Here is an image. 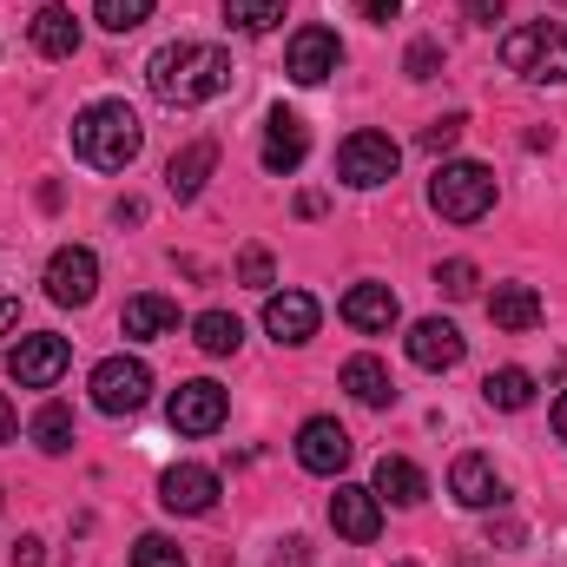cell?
Here are the masks:
<instances>
[{"label":"cell","mask_w":567,"mask_h":567,"mask_svg":"<svg viewBox=\"0 0 567 567\" xmlns=\"http://www.w3.org/2000/svg\"><path fill=\"white\" fill-rule=\"evenodd\" d=\"M429 205H435V218H449V225H475V218L495 212V172L475 165V158H449V165L429 178Z\"/></svg>","instance_id":"3"},{"label":"cell","mask_w":567,"mask_h":567,"mask_svg":"<svg viewBox=\"0 0 567 567\" xmlns=\"http://www.w3.org/2000/svg\"><path fill=\"white\" fill-rule=\"evenodd\" d=\"M158 502H165L172 515H205V508L218 502V475L198 468V462H178V468L158 475Z\"/></svg>","instance_id":"14"},{"label":"cell","mask_w":567,"mask_h":567,"mask_svg":"<svg viewBox=\"0 0 567 567\" xmlns=\"http://www.w3.org/2000/svg\"><path fill=\"white\" fill-rule=\"evenodd\" d=\"M396 165H403V145L390 140V133H350V140L337 145V178H343V185H357V192L390 185V178H396Z\"/></svg>","instance_id":"5"},{"label":"cell","mask_w":567,"mask_h":567,"mask_svg":"<svg viewBox=\"0 0 567 567\" xmlns=\"http://www.w3.org/2000/svg\"><path fill=\"white\" fill-rule=\"evenodd\" d=\"M462 126H468L462 113H449V120H435V126H423V152H449V145L462 140Z\"/></svg>","instance_id":"33"},{"label":"cell","mask_w":567,"mask_h":567,"mask_svg":"<svg viewBox=\"0 0 567 567\" xmlns=\"http://www.w3.org/2000/svg\"><path fill=\"white\" fill-rule=\"evenodd\" d=\"M330 528H337L343 542L370 548V542H377V528H383V502H377V488L337 482V495H330Z\"/></svg>","instance_id":"11"},{"label":"cell","mask_w":567,"mask_h":567,"mask_svg":"<svg viewBox=\"0 0 567 567\" xmlns=\"http://www.w3.org/2000/svg\"><path fill=\"white\" fill-rule=\"evenodd\" d=\"M317 323H323V310H317V297L310 290H278L271 303H265V330L278 337V343H310L317 337Z\"/></svg>","instance_id":"15"},{"label":"cell","mask_w":567,"mask_h":567,"mask_svg":"<svg viewBox=\"0 0 567 567\" xmlns=\"http://www.w3.org/2000/svg\"><path fill=\"white\" fill-rule=\"evenodd\" d=\"M488 317H495L502 330H535V323H542V290H535V284H495Z\"/></svg>","instance_id":"24"},{"label":"cell","mask_w":567,"mask_h":567,"mask_svg":"<svg viewBox=\"0 0 567 567\" xmlns=\"http://www.w3.org/2000/svg\"><path fill=\"white\" fill-rule=\"evenodd\" d=\"M449 495H455L462 508H502V502H508V488H502L495 462H488V455H475V449L449 462Z\"/></svg>","instance_id":"13"},{"label":"cell","mask_w":567,"mask_h":567,"mask_svg":"<svg viewBox=\"0 0 567 567\" xmlns=\"http://www.w3.org/2000/svg\"><path fill=\"white\" fill-rule=\"evenodd\" d=\"M403 567H416V561H403Z\"/></svg>","instance_id":"44"},{"label":"cell","mask_w":567,"mask_h":567,"mask_svg":"<svg viewBox=\"0 0 567 567\" xmlns=\"http://www.w3.org/2000/svg\"><path fill=\"white\" fill-rule=\"evenodd\" d=\"M343 390H350L363 410H390V403H396V383H390V363H383V357H350V363H343Z\"/></svg>","instance_id":"21"},{"label":"cell","mask_w":567,"mask_h":567,"mask_svg":"<svg viewBox=\"0 0 567 567\" xmlns=\"http://www.w3.org/2000/svg\"><path fill=\"white\" fill-rule=\"evenodd\" d=\"M475 284H482V271H475L468 258H449V265H435V290H442V297H455V303H462V297H475Z\"/></svg>","instance_id":"30"},{"label":"cell","mask_w":567,"mask_h":567,"mask_svg":"<svg viewBox=\"0 0 567 567\" xmlns=\"http://www.w3.org/2000/svg\"><path fill=\"white\" fill-rule=\"evenodd\" d=\"M192 343H198L205 357H238L245 323H238L231 310H198V317H192Z\"/></svg>","instance_id":"25"},{"label":"cell","mask_w":567,"mask_h":567,"mask_svg":"<svg viewBox=\"0 0 567 567\" xmlns=\"http://www.w3.org/2000/svg\"><path fill=\"white\" fill-rule=\"evenodd\" d=\"M482 396H488V410H528L535 403V377L528 370H488Z\"/></svg>","instance_id":"27"},{"label":"cell","mask_w":567,"mask_h":567,"mask_svg":"<svg viewBox=\"0 0 567 567\" xmlns=\"http://www.w3.org/2000/svg\"><path fill=\"white\" fill-rule=\"evenodd\" d=\"M113 218H120V225H140L145 205H140V198H126V205H113Z\"/></svg>","instance_id":"41"},{"label":"cell","mask_w":567,"mask_h":567,"mask_svg":"<svg viewBox=\"0 0 567 567\" xmlns=\"http://www.w3.org/2000/svg\"><path fill=\"white\" fill-rule=\"evenodd\" d=\"M145 86L165 106H205L231 86V53L212 47V40H172L145 60Z\"/></svg>","instance_id":"1"},{"label":"cell","mask_w":567,"mask_h":567,"mask_svg":"<svg viewBox=\"0 0 567 567\" xmlns=\"http://www.w3.org/2000/svg\"><path fill=\"white\" fill-rule=\"evenodd\" d=\"M133 567H185V555H178V542H165V535H140V542H133Z\"/></svg>","instance_id":"31"},{"label":"cell","mask_w":567,"mask_h":567,"mask_svg":"<svg viewBox=\"0 0 567 567\" xmlns=\"http://www.w3.org/2000/svg\"><path fill=\"white\" fill-rule=\"evenodd\" d=\"M225 20L238 33H271L284 20V0H225Z\"/></svg>","instance_id":"28"},{"label":"cell","mask_w":567,"mask_h":567,"mask_svg":"<svg viewBox=\"0 0 567 567\" xmlns=\"http://www.w3.org/2000/svg\"><path fill=\"white\" fill-rule=\"evenodd\" d=\"M429 495V475L410 462V455H383L377 462V502H396V508H416Z\"/></svg>","instance_id":"23"},{"label":"cell","mask_w":567,"mask_h":567,"mask_svg":"<svg viewBox=\"0 0 567 567\" xmlns=\"http://www.w3.org/2000/svg\"><path fill=\"white\" fill-rule=\"evenodd\" d=\"M47 555H40V535H20L13 542V567H40Z\"/></svg>","instance_id":"37"},{"label":"cell","mask_w":567,"mask_h":567,"mask_svg":"<svg viewBox=\"0 0 567 567\" xmlns=\"http://www.w3.org/2000/svg\"><path fill=\"white\" fill-rule=\"evenodd\" d=\"M140 145H145V126L126 100H93V106L73 120V152H80L93 172H126V165L140 158Z\"/></svg>","instance_id":"2"},{"label":"cell","mask_w":567,"mask_h":567,"mask_svg":"<svg viewBox=\"0 0 567 567\" xmlns=\"http://www.w3.org/2000/svg\"><path fill=\"white\" fill-rule=\"evenodd\" d=\"M555 435H561V442H567V390H561V396H555Z\"/></svg>","instance_id":"43"},{"label":"cell","mask_w":567,"mask_h":567,"mask_svg":"<svg viewBox=\"0 0 567 567\" xmlns=\"http://www.w3.org/2000/svg\"><path fill=\"white\" fill-rule=\"evenodd\" d=\"M13 323H20V297H13V290H7V284H0V337H7V330H13Z\"/></svg>","instance_id":"39"},{"label":"cell","mask_w":567,"mask_h":567,"mask_svg":"<svg viewBox=\"0 0 567 567\" xmlns=\"http://www.w3.org/2000/svg\"><path fill=\"white\" fill-rule=\"evenodd\" d=\"M27 435H33L40 455H66V449H73V410H66V403H40V416H33Z\"/></svg>","instance_id":"26"},{"label":"cell","mask_w":567,"mask_h":567,"mask_svg":"<svg viewBox=\"0 0 567 567\" xmlns=\"http://www.w3.org/2000/svg\"><path fill=\"white\" fill-rule=\"evenodd\" d=\"M27 40H33L40 60H73V53H80V20H73V7H40L33 27H27Z\"/></svg>","instance_id":"20"},{"label":"cell","mask_w":567,"mask_h":567,"mask_svg":"<svg viewBox=\"0 0 567 567\" xmlns=\"http://www.w3.org/2000/svg\"><path fill=\"white\" fill-rule=\"evenodd\" d=\"M462 350H468V337H462L449 317H423V323H410V363H416V370H455Z\"/></svg>","instance_id":"16"},{"label":"cell","mask_w":567,"mask_h":567,"mask_svg":"<svg viewBox=\"0 0 567 567\" xmlns=\"http://www.w3.org/2000/svg\"><path fill=\"white\" fill-rule=\"evenodd\" d=\"M363 7V20H377V27H390L396 13H403V0H357Z\"/></svg>","instance_id":"36"},{"label":"cell","mask_w":567,"mask_h":567,"mask_svg":"<svg viewBox=\"0 0 567 567\" xmlns=\"http://www.w3.org/2000/svg\"><path fill=\"white\" fill-rule=\"evenodd\" d=\"M502 60H508L522 80H567V27L561 20L515 27V33L502 40Z\"/></svg>","instance_id":"4"},{"label":"cell","mask_w":567,"mask_h":567,"mask_svg":"<svg viewBox=\"0 0 567 567\" xmlns=\"http://www.w3.org/2000/svg\"><path fill=\"white\" fill-rule=\"evenodd\" d=\"M225 410H231V396H225L212 377H192V383L172 390V410H165V416H172L178 435H218V429H225Z\"/></svg>","instance_id":"9"},{"label":"cell","mask_w":567,"mask_h":567,"mask_svg":"<svg viewBox=\"0 0 567 567\" xmlns=\"http://www.w3.org/2000/svg\"><path fill=\"white\" fill-rule=\"evenodd\" d=\"M145 396H152V370L140 357H106L93 370V410L100 416H140Z\"/></svg>","instance_id":"7"},{"label":"cell","mask_w":567,"mask_h":567,"mask_svg":"<svg viewBox=\"0 0 567 567\" xmlns=\"http://www.w3.org/2000/svg\"><path fill=\"white\" fill-rule=\"evenodd\" d=\"M337 66H343V40H337L330 27H303V33L290 40V53H284V73H290L297 86H323Z\"/></svg>","instance_id":"10"},{"label":"cell","mask_w":567,"mask_h":567,"mask_svg":"<svg viewBox=\"0 0 567 567\" xmlns=\"http://www.w3.org/2000/svg\"><path fill=\"white\" fill-rule=\"evenodd\" d=\"M93 13H100L106 33H133V27L152 20V0H93Z\"/></svg>","instance_id":"29"},{"label":"cell","mask_w":567,"mask_h":567,"mask_svg":"<svg viewBox=\"0 0 567 567\" xmlns=\"http://www.w3.org/2000/svg\"><path fill=\"white\" fill-rule=\"evenodd\" d=\"M297 218H323V192H303L297 198Z\"/></svg>","instance_id":"40"},{"label":"cell","mask_w":567,"mask_h":567,"mask_svg":"<svg viewBox=\"0 0 567 567\" xmlns=\"http://www.w3.org/2000/svg\"><path fill=\"white\" fill-rule=\"evenodd\" d=\"M66 363H73V343L53 337V330H27V337L7 350V377H13L20 390H53V383L66 377Z\"/></svg>","instance_id":"6"},{"label":"cell","mask_w":567,"mask_h":567,"mask_svg":"<svg viewBox=\"0 0 567 567\" xmlns=\"http://www.w3.org/2000/svg\"><path fill=\"white\" fill-rule=\"evenodd\" d=\"M238 278L251 284V290H265V284L278 278V271H271V251H258V245H251V251L238 258Z\"/></svg>","instance_id":"34"},{"label":"cell","mask_w":567,"mask_h":567,"mask_svg":"<svg viewBox=\"0 0 567 567\" xmlns=\"http://www.w3.org/2000/svg\"><path fill=\"white\" fill-rule=\"evenodd\" d=\"M303 152H310V126H303L290 106H278V113L265 120V172H297Z\"/></svg>","instance_id":"19"},{"label":"cell","mask_w":567,"mask_h":567,"mask_svg":"<svg viewBox=\"0 0 567 567\" xmlns=\"http://www.w3.org/2000/svg\"><path fill=\"white\" fill-rule=\"evenodd\" d=\"M310 561V542H303V535H290V542H284V555H278V567H303Z\"/></svg>","instance_id":"38"},{"label":"cell","mask_w":567,"mask_h":567,"mask_svg":"<svg viewBox=\"0 0 567 567\" xmlns=\"http://www.w3.org/2000/svg\"><path fill=\"white\" fill-rule=\"evenodd\" d=\"M93 290H100V258H93L86 245H60V251L47 258V297H53V303L86 310Z\"/></svg>","instance_id":"8"},{"label":"cell","mask_w":567,"mask_h":567,"mask_svg":"<svg viewBox=\"0 0 567 567\" xmlns=\"http://www.w3.org/2000/svg\"><path fill=\"white\" fill-rule=\"evenodd\" d=\"M502 13H508V0H468V20H475V27H495Z\"/></svg>","instance_id":"35"},{"label":"cell","mask_w":567,"mask_h":567,"mask_svg":"<svg viewBox=\"0 0 567 567\" xmlns=\"http://www.w3.org/2000/svg\"><path fill=\"white\" fill-rule=\"evenodd\" d=\"M396 317H403V303H396V290H390V284H350V297H343V323H350V330L383 337Z\"/></svg>","instance_id":"17"},{"label":"cell","mask_w":567,"mask_h":567,"mask_svg":"<svg viewBox=\"0 0 567 567\" xmlns=\"http://www.w3.org/2000/svg\"><path fill=\"white\" fill-rule=\"evenodd\" d=\"M297 462L310 468V475H343L350 468V435L337 416H310V423L297 429Z\"/></svg>","instance_id":"12"},{"label":"cell","mask_w":567,"mask_h":567,"mask_svg":"<svg viewBox=\"0 0 567 567\" xmlns=\"http://www.w3.org/2000/svg\"><path fill=\"white\" fill-rule=\"evenodd\" d=\"M120 330H126V337H140V343H152V337L178 330V303H172V297H158V290L126 297V310H120Z\"/></svg>","instance_id":"22"},{"label":"cell","mask_w":567,"mask_h":567,"mask_svg":"<svg viewBox=\"0 0 567 567\" xmlns=\"http://www.w3.org/2000/svg\"><path fill=\"white\" fill-rule=\"evenodd\" d=\"M218 172V145L212 140H192L185 152H172V165H165V192L178 198V205H192L198 192H205V178Z\"/></svg>","instance_id":"18"},{"label":"cell","mask_w":567,"mask_h":567,"mask_svg":"<svg viewBox=\"0 0 567 567\" xmlns=\"http://www.w3.org/2000/svg\"><path fill=\"white\" fill-rule=\"evenodd\" d=\"M403 73H410V80H435V73H442V47H435V40H416V47L403 53Z\"/></svg>","instance_id":"32"},{"label":"cell","mask_w":567,"mask_h":567,"mask_svg":"<svg viewBox=\"0 0 567 567\" xmlns=\"http://www.w3.org/2000/svg\"><path fill=\"white\" fill-rule=\"evenodd\" d=\"M13 429H20V416H13V403L0 396V442H13Z\"/></svg>","instance_id":"42"}]
</instances>
